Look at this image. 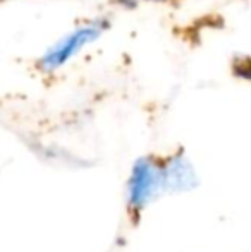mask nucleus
<instances>
[{
	"label": "nucleus",
	"mask_w": 251,
	"mask_h": 252,
	"mask_svg": "<svg viewBox=\"0 0 251 252\" xmlns=\"http://www.w3.org/2000/svg\"><path fill=\"white\" fill-rule=\"evenodd\" d=\"M140 2H141V0H114L115 5L122 7V9H126V10L136 9V7L140 5Z\"/></svg>",
	"instance_id": "obj_4"
},
{
	"label": "nucleus",
	"mask_w": 251,
	"mask_h": 252,
	"mask_svg": "<svg viewBox=\"0 0 251 252\" xmlns=\"http://www.w3.org/2000/svg\"><path fill=\"white\" fill-rule=\"evenodd\" d=\"M164 165V190H189L198 186V177L193 165L182 153L171 156L167 161H162Z\"/></svg>",
	"instance_id": "obj_3"
},
{
	"label": "nucleus",
	"mask_w": 251,
	"mask_h": 252,
	"mask_svg": "<svg viewBox=\"0 0 251 252\" xmlns=\"http://www.w3.org/2000/svg\"><path fill=\"white\" fill-rule=\"evenodd\" d=\"M112 26L110 17L98 16L77 24L76 28L55 40L47 50L41 53L36 60V69L41 74H55L61 69L72 62L84 48L91 47L95 41H98Z\"/></svg>",
	"instance_id": "obj_1"
},
{
	"label": "nucleus",
	"mask_w": 251,
	"mask_h": 252,
	"mask_svg": "<svg viewBox=\"0 0 251 252\" xmlns=\"http://www.w3.org/2000/svg\"><path fill=\"white\" fill-rule=\"evenodd\" d=\"M141 2H146V3H158V5H167V3H174L178 0H141Z\"/></svg>",
	"instance_id": "obj_5"
},
{
	"label": "nucleus",
	"mask_w": 251,
	"mask_h": 252,
	"mask_svg": "<svg viewBox=\"0 0 251 252\" xmlns=\"http://www.w3.org/2000/svg\"><path fill=\"white\" fill-rule=\"evenodd\" d=\"M164 190V165L153 156H141L134 161L127 180V204L140 213Z\"/></svg>",
	"instance_id": "obj_2"
}]
</instances>
